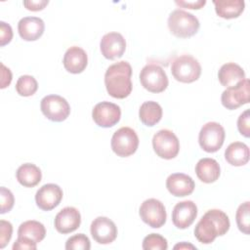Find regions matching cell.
I'll use <instances>...</instances> for the list:
<instances>
[{
    "mask_svg": "<svg viewBox=\"0 0 250 250\" xmlns=\"http://www.w3.org/2000/svg\"><path fill=\"white\" fill-rule=\"evenodd\" d=\"M228 215L219 209L208 210L194 228V236L203 244L212 243L217 236L224 235L229 229Z\"/></svg>",
    "mask_w": 250,
    "mask_h": 250,
    "instance_id": "1",
    "label": "cell"
},
{
    "mask_svg": "<svg viewBox=\"0 0 250 250\" xmlns=\"http://www.w3.org/2000/svg\"><path fill=\"white\" fill-rule=\"evenodd\" d=\"M132 66L126 61L109 65L104 74V85L109 96L125 99L132 92Z\"/></svg>",
    "mask_w": 250,
    "mask_h": 250,
    "instance_id": "2",
    "label": "cell"
},
{
    "mask_svg": "<svg viewBox=\"0 0 250 250\" xmlns=\"http://www.w3.org/2000/svg\"><path fill=\"white\" fill-rule=\"evenodd\" d=\"M168 27L176 37L188 38L198 31L199 21L194 15L177 9L169 15Z\"/></svg>",
    "mask_w": 250,
    "mask_h": 250,
    "instance_id": "3",
    "label": "cell"
},
{
    "mask_svg": "<svg viewBox=\"0 0 250 250\" xmlns=\"http://www.w3.org/2000/svg\"><path fill=\"white\" fill-rule=\"evenodd\" d=\"M171 72L177 81L191 83L199 78L201 66L198 61L192 56L182 55L172 62Z\"/></svg>",
    "mask_w": 250,
    "mask_h": 250,
    "instance_id": "4",
    "label": "cell"
},
{
    "mask_svg": "<svg viewBox=\"0 0 250 250\" xmlns=\"http://www.w3.org/2000/svg\"><path fill=\"white\" fill-rule=\"evenodd\" d=\"M111 148L120 157H128L136 152L139 146L137 133L130 127H121L111 138Z\"/></svg>",
    "mask_w": 250,
    "mask_h": 250,
    "instance_id": "5",
    "label": "cell"
},
{
    "mask_svg": "<svg viewBox=\"0 0 250 250\" xmlns=\"http://www.w3.org/2000/svg\"><path fill=\"white\" fill-rule=\"evenodd\" d=\"M154 152L163 159L175 158L180 150V142L177 136L168 129L159 130L152 138Z\"/></svg>",
    "mask_w": 250,
    "mask_h": 250,
    "instance_id": "6",
    "label": "cell"
},
{
    "mask_svg": "<svg viewBox=\"0 0 250 250\" xmlns=\"http://www.w3.org/2000/svg\"><path fill=\"white\" fill-rule=\"evenodd\" d=\"M142 86L151 93H161L168 86V77L163 68L155 63H148L140 73Z\"/></svg>",
    "mask_w": 250,
    "mask_h": 250,
    "instance_id": "7",
    "label": "cell"
},
{
    "mask_svg": "<svg viewBox=\"0 0 250 250\" xmlns=\"http://www.w3.org/2000/svg\"><path fill=\"white\" fill-rule=\"evenodd\" d=\"M225 137V129L220 123L208 122L202 126L199 132V146L206 152H216L222 147Z\"/></svg>",
    "mask_w": 250,
    "mask_h": 250,
    "instance_id": "8",
    "label": "cell"
},
{
    "mask_svg": "<svg viewBox=\"0 0 250 250\" xmlns=\"http://www.w3.org/2000/svg\"><path fill=\"white\" fill-rule=\"evenodd\" d=\"M42 113L51 121L62 122L70 113V105L67 101L59 95H48L41 100Z\"/></svg>",
    "mask_w": 250,
    "mask_h": 250,
    "instance_id": "9",
    "label": "cell"
},
{
    "mask_svg": "<svg viewBox=\"0 0 250 250\" xmlns=\"http://www.w3.org/2000/svg\"><path fill=\"white\" fill-rule=\"evenodd\" d=\"M141 219L153 229L161 228L167 218L166 210L163 203L155 198L145 200L139 210Z\"/></svg>",
    "mask_w": 250,
    "mask_h": 250,
    "instance_id": "10",
    "label": "cell"
},
{
    "mask_svg": "<svg viewBox=\"0 0 250 250\" xmlns=\"http://www.w3.org/2000/svg\"><path fill=\"white\" fill-rule=\"evenodd\" d=\"M249 87L250 83L248 79H243L237 85L227 88L221 96L222 104L229 109H236L239 106L249 103Z\"/></svg>",
    "mask_w": 250,
    "mask_h": 250,
    "instance_id": "11",
    "label": "cell"
},
{
    "mask_svg": "<svg viewBox=\"0 0 250 250\" xmlns=\"http://www.w3.org/2000/svg\"><path fill=\"white\" fill-rule=\"evenodd\" d=\"M92 117L98 126L109 128L119 122L121 109L113 103L102 102L94 106L92 110Z\"/></svg>",
    "mask_w": 250,
    "mask_h": 250,
    "instance_id": "12",
    "label": "cell"
},
{
    "mask_svg": "<svg viewBox=\"0 0 250 250\" xmlns=\"http://www.w3.org/2000/svg\"><path fill=\"white\" fill-rule=\"evenodd\" d=\"M90 231L94 240L100 244H109L117 236L115 224L106 217H97L91 224Z\"/></svg>",
    "mask_w": 250,
    "mask_h": 250,
    "instance_id": "13",
    "label": "cell"
},
{
    "mask_svg": "<svg viewBox=\"0 0 250 250\" xmlns=\"http://www.w3.org/2000/svg\"><path fill=\"white\" fill-rule=\"evenodd\" d=\"M62 199V190L56 184L42 186L35 194L36 205L43 211H50L57 207Z\"/></svg>",
    "mask_w": 250,
    "mask_h": 250,
    "instance_id": "14",
    "label": "cell"
},
{
    "mask_svg": "<svg viewBox=\"0 0 250 250\" xmlns=\"http://www.w3.org/2000/svg\"><path fill=\"white\" fill-rule=\"evenodd\" d=\"M100 49L102 55L107 60L121 58L126 50V41L122 34L118 32H108L102 37Z\"/></svg>",
    "mask_w": 250,
    "mask_h": 250,
    "instance_id": "15",
    "label": "cell"
},
{
    "mask_svg": "<svg viewBox=\"0 0 250 250\" xmlns=\"http://www.w3.org/2000/svg\"><path fill=\"white\" fill-rule=\"evenodd\" d=\"M197 216L196 204L191 200H185L177 203L172 211V222L180 229L188 228Z\"/></svg>",
    "mask_w": 250,
    "mask_h": 250,
    "instance_id": "16",
    "label": "cell"
},
{
    "mask_svg": "<svg viewBox=\"0 0 250 250\" xmlns=\"http://www.w3.org/2000/svg\"><path fill=\"white\" fill-rule=\"evenodd\" d=\"M55 229L62 234L76 230L81 224V215L74 207H64L55 217Z\"/></svg>",
    "mask_w": 250,
    "mask_h": 250,
    "instance_id": "17",
    "label": "cell"
},
{
    "mask_svg": "<svg viewBox=\"0 0 250 250\" xmlns=\"http://www.w3.org/2000/svg\"><path fill=\"white\" fill-rule=\"evenodd\" d=\"M168 191L177 197H184L192 193L195 184L191 177L184 173L171 174L166 180Z\"/></svg>",
    "mask_w": 250,
    "mask_h": 250,
    "instance_id": "18",
    "label": "cell"
},
{
    "mask_svg": "<svg viewBox=\"0 0 250 250\" xmlns=\"http://www.w3.org/2000/svg\"><path fill=\"white\" fill-rule=\"evenodd\" d=\"M45 29L43 20L37 17H24L18 23L20 36L25 41H35L39 39Z\"/></svg>",
    "mask_w": 250,
    "mask_h": 250,
    "instance_id": "19",
    "label": "cell"
},
{
    "mask_svg": "<svg viewBox=\"0 0 250 250\" xmlns=\"http://www.w3.org/2000/svg\"><path fill=\"white\" fill-rule=\"evenodd\" d=\"M62 63L68 72L78 74L86 68L88 63V57L82 48L72 46L66 50L63 56Z\"/></svg>",
    "mask_w": 250,
    "mask_h": 250,
    "instance_id": "20",
    "label": "cell"
},
{
    "mask_svg": "<svg viewBox=\"0 0 250 250\" xmlns=\"http://www.w3.org/2000/svg\"><path fill=\"white\" fill-rule=\"evenodd\" d=\"M218 78L224 87L230 88L245 79V72L238 64L227 62L221 66L218 72Z\"/></svg>",
    "mask_w": 250,
    "mask_h": 250,
    "instance_id": "21",
    "label": "cell"
},
{
    "mask_svg": "<svg viewBox=\"0 0 250 250\" xmlns=\"http://www.w3.org/2000/svg\"><path fill=\"white\" fill-rule=\"evenodd\" d=\"M195 173L197 178L206 184H211L216 182L221 174V169L219 163L209 157L200 159L195 165Z\"/></svg>",
    "mask_w": 250,
    "mask_h": 250,
    "instance_id": "22",
    "label": "cell"
},
{
    "mask_svg": "<svg viewBox=\"0 0 250 250\" xmlns=\"http://www.w3.org/2000/svg\"><path fill=\"white\" fill-rule=\"evenodd\" d=\"M216 14L223 19H234L244 11L245 3L243 0H214Z\"/></svg>",
    "mask_w": 250,
    "mask_h": 250,
    "instance_id": "23",
    "label": "cell"
},
{
    "mask_svg": "<svg viewBox=\"0 0 250 250\" xmlns=\"http://www.w3.org/2000/svg\"><path fill=\"white\" fill-rule=\"evenodd\" d=\"M16 177L21 186L25 188H33L40 183L42 173L35 164L24 163L18 168Z\"/></svg>",
    "mask_w": 250,
    "mask_h": 250,
    "instance_id": "24",
    "label": "cell"
},
{
    "mask_svg": "<svg viewBox=\"0 0 250 250\" xmlns=\"http://www.w3.org/2000/svg\"><path fill=\"white\" fill-rule=\"evenodd\" d=\"M225 158L232 166H243L249 161V147L241 142L231 143L225 151Z\"/></svg>",
    "mask_w": 250,
    "mask_h": 250,
    "instance_id": "25",
    "label": "cell"
},
{
    "mask_svg": "<svg viewBox=\"0 0 250 250\" xmlns=\"http://www.w3.org/2000/svg\"><path fill=\"white\" fill-rule=\"evenodd\" d=\"M140 120L146 126H154L162 118V107L153 101H147L142 104L139 109Z\"/></svg>",
    "mask_w": 250,
    "mask_h": 250,
    "instance_id": "26",
    "label": "cell"
},
{
    "mask_svg": "<svg viewBox=\"0 0 250 250\" xmlns=\"http://www.w3.org/2000/svg\"><path fill=\"white\" fill-rule=\"evenodd\" d=\"M46 235V229L43 224L38 221L30 220L21 223L18 229L19 237H26L36 243L42 241Z\"/></svg>",
    "mask_w": 250,
    "mask_h": 250,
    "instance_id": "27",
    "label": "cell"
},
{
    "mask_svg": "<svg viewBox=\"0 0 250 250\" xmlns=\"http://www.w3.org/2000/svg\"><path fill=\"white\" fill-rule=\"evenodd\" d=\"M38 89L36 79L31 75H21L16 83V91L20 96L29 97L35 94Z\"/></svg>",
    "mask_w": 250,
    "mask_h": 250,
    "instance_id": "28",
    "label": "cell"
},
{
    "mask_svg": "<svg viewBox=\"0 0 250 250\" xmlns=\"http://www.w3.org/2000/svg\"><path fill=\"white\" fill-rule=\"evenodd\" d=\"M250 202L246 201L239 205L236 211L235 219L239 230L245 234H249L250 228Z\"/></svg>",
    "mask_w": 250,
    "mask_h": 250,
    "instance_id": "29",
    "label": "cell"
},
{
    "mask_svg": "<svg viewBox=\"0 0 250 250\" xmlns=\"http://www.w3.org/2000/svg\"><path fill=\"white\" fill-rule=\"evenodd\" d=\"M143 249L145 250H166L168 243L166 238L158 233H150L143 240Z\"/></svg>",
    "mask_w": 250,
    "mask_h": 250,
    "instance_id": "30",
    "label": "cell"
},
{
    "mask_svg": "<svg viewBox=\"0 0 250 250\" xmlns=\"http://www.w3.org/2000/svg\"><path fill=\"white\" fill-rule=\"evenodd\" d=\"M91 243L87 235L84 233H78L69 237L65 242V249L67 250H89Z\"/></svg>",
    "mask_w": 250,
    "mask_h": 250,
    "instance_id": "31",
    "label": "cell"
},
{
    "mask_svg": "<svg viewBox=\"0 0 250 250\" xmlns=\"http://www.w3.org/2000/svg\"><path fill=\"white\" fill-rule=\"evenodd\" d=\"M0 194H1V210H0V213L5 214V213L11 211V209L13 208L15 198H14V195H13L12 191L10 189L6 188L5 187H1Z\"/></svg>",
    "mask_w": 250,
    "mask_h": 250,
    "instance_id": "32",
    "label": "cell"
},
{
    "mask_svg": "<svg viewBox=\"0 0 250 250\" xmlns=\"http://www.w3.org/2000/svg\"><path fill=\"white\" fill-rule=\"evenodd\" d=\"M13 233V226L10 222L0 221V248H4L10 241Z\"/></svg>",
    "mask_w": 250,
    "mask_h": 250,
    "instance_id": "33",
    "label": "cell"
},
{
    "mask_svg": "<svg viewBox=\"0 0 250 250\" xmlns=\"http://www.w3.org/2000/svg\"><path fill=\"white\" fill-rule=\"evenodd\" d=\"M249 120H250L249 109H246L244 112H242L237 119V129L239 133L246 138H249L250 136Z\"/></svg>",
    "mask_w": 250,
    "mask_h": 250,
    "instance_id": "34",
    "label": "cell"
},
{
    "mask_svg": "<svg viewBox=\"0 0 250 250\" xmlns=\"http://www.w3.org/2000/svg\"><path fill=\"white\" fill-rule=\"evenodd\" d=\"M13 38V30L10 24L0 21V45L5 46L10 43Z\"/></svg>",
    "mask_w": 250,
    "mask_h": 250,
    "instance_id": "35",
    "label": "cell"
},
{
    "mask_svg": "<svg viewBox=\"0 0 250 250\" xmlns=\"http://www.w3.org/2000/svg\"><path fill=\"white\" fill-rule=\"evenodd\" d=\"M36 242L26 238V237H19L13 244V250H35L37 248Z\"/></svg>",
    "mask_w": 250,
    "mask_h": 250,
    "instance_id": "36",
    "label": "cell"
},
{
    "mask_svg": "<svg viewBox=\"0 0 250 250\" xmlns=\"http://www.w3.org/2000/svg\"><path fill=\"white\" fill-rule=\"evenodd\" d=\"M48 4H49L48 0H35V1L34 0H27V1H23V6L27 10L33 11V12L43 10Z\"/></svg>",
    "mask_w": 250,
    "mask_h": 250,
    "instance_id": "37",
    "label": "cell"
},
{
    "mask_svg": "<svg viewBox=\"0 0 250 250\" xmlns=\"http://www.w3.org/2000/svg\"><path fill=\"white\" fill-rule=\"evenodd\" d=\"M1 89L6 88L7 86L10 85L12 81V72L11 70L6 67L3 63H1Z\"/></svg>",
    "mask_w": 250,
    "mask_h": 250,
    "instance_id": "38",
    "label": "cell"
},
{
    "mask_svg": "<svg viewBox=\"0 0 250 250\" xmlns=\"http://www.w3.org/2000/svg\"><path fill=\"white\" fill-rule=\"evenodd\" d=\"M178 6H181L183 8H188V9H201L205 4L206 1L205 0H198V1H176L175 2Z\"/></svg>",
    "mask_w": 250,
    "mask_h": 250,
    "instance_id": "39",
    "label": "cell"
},
{
    "mask_svg": "<svg viewBox=\"0 0 250 250\" xmlns=\"http://www.w3.org/2000/svg\"><path fill=\"white\" fill-rule=\"evenodd\" d=\"M174 249H196L195 246L189 244V243H186V242H181L179 244H176L174 246Z\"/></svg>",
    "mask_w": 250,
    "mask_h": 250,
    "instance_id": "40",
    "label": "cell"
}]
</instances>
